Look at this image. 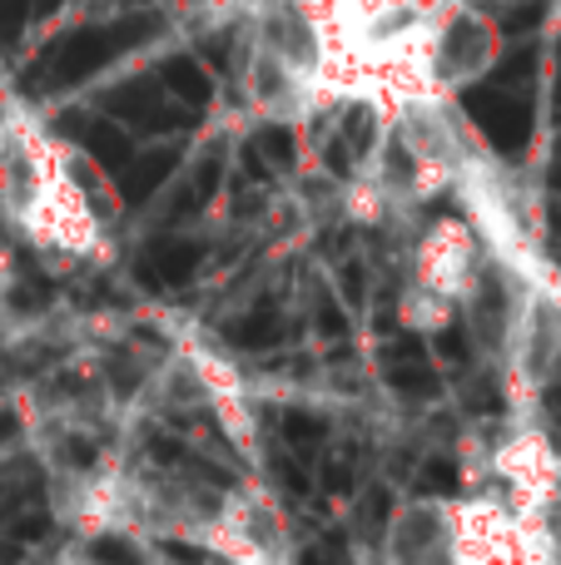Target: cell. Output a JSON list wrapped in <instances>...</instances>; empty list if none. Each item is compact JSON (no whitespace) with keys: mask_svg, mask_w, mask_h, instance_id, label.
Returning a JSON list of instances; mask_svg holds the SVG:
<instances>
[{"mask_svg":"<svg viewBox=\"0 0 561 565\" xmlns=\"http://www.w3.org/2000/svg\"><path fill=\"white\" fill-rule=\"evenodd\" d=\"M0 204L40 248L55 254H89L99 238L85 189L60 164L55 145L30 125H10L0 135Z\"/></svg>","mask_w":561,"mask_h":565,"instance_id":"1","label":"cell"}]
</instances>
